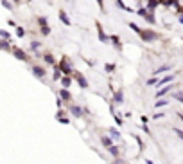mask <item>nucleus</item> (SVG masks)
I'll return each instance as SVG.
<instances>
[{"label":"nucleus","mask_w":183,"mask_h":164,"mask_svg":"<svg viewBox=\"0 0 183 164\" xmlns=\"http://www.w3.org/2000/svg\"><path fill=\"white\" fill-rule=\"evenodd\" d=\"M115 70V65H111V63H106V72H113Z\"/></svg>","instance_id":"obj_25"},{"label":"nucleus","mask_w":183,"mask_h":164,"mask_svg":"<svg viewBox=\"0 0 183 164\" xmlns=\"http://www.w3.org/2000/svg\"><path fill=\"white\" fill-rule=\"evenodd\" d=\"M172 69V65L171 63H165V65H162V67H158V69H154L153 70V76H160V74H167L169 70Z\"/></svg>","instance_id":"obj_2"},{"label":"nucleus","mask_w":183,"mask_h":164,"mask_svg":"<svg viewBox=\"0 0 183 164\" xmlns=\"http://www.w3.org/2000/svg\"><path fill=\"white\" fill-rule=\"evenodd\" d=\"M145 162H147V164H153V161H145Z\"/></svg>","instance_id":"obj_35"},{"label":"nucleus","mask_w":183,"mask_h":164,"mask_svg":"<svg viewBox=\"0 0 183 164\" xmlns=\"http://www.w3.org/2000/svg\"><path fill=\"white\" fill-rule=\"evenodd\" d=\"M45 60L49 61V63H52V61H54V58H52V56H49V54H47V56H45Z\"/></svg>","instance_id":"obj_30"},{"label":"nucleus","mask_w":183,"mask_h":164,"mask_svg":"<svg viewBox=\"0 0 183 164\" xmlns=\"http://www.w3.org/2000/svg\"><path fill=\"white\" fill-rule=\"evenodd\" d=\"M79 85H81V87H84V88H86V87H88V81H86V79H83V78H81V76H79Z\"/></svg>","instance_id":"obj_26"},{"label":"nucleus","mask_w":183,"mask_h":164,"mask_svg":"<svg viewBox=\"0 0 183 164\" xmlns=\"http://www.w3.org/2000/svg\"><path fill=\"white\" fill-rule=\"evenodd\" d=\"M59 20H61V22H63L65 25H72V24H70V18L66 16V13H65V11H59Z\"/></svg>","instance_id":"obj_6"},{"label":"nucleus","mask_w":183,"mask_h":164,"mask_svg":"<svg viewBox=\"0 0 183 164\" xmlns=\"http://www.w3.org/2000/svg\"><path fill=\"white\" fill-rule=\"evenodd\" d=\"M61 83H63V87L66 88V87H70V83H72V81H70V78H63V81H61Z\"/></svg>","instance_id":"obj_21"},{"label":"nucleus","mask_w":183,"mask_h":164,"mask_svg":"<svg viewBox=\"0 0 183 164\" xmlns=\"http://www.w3.org/2000/svg\"><path fill=\"white\" fill-rule=\"evenodd\" d=\"M140 38L144 40V42H154V40H158V33L154 31H149V29H140Z\"/></svg>","instance_id":"obj_1"},{"label":"nucleus","mask_w":183,"mask_h":164,"mask_svg":"<svg viewBox=\"0 0 183 164\" xmlns=\"http://www.w3.org/2000/svg\"><path fill=\"white\" fill-rule=\"evenodd\" d=\"M167 105H169V101H167V99H158L154 106H156V108H162V106H167Z\"/></svg>","instance_id":"obj_12"},{"label":"nucleus","mask_w":183,"mask_h":164,"mask_svg":"<svg viewBox=\"0 0 183 164\" xmlns=\"http://www.w3.org/2000/svg\"><path fill=\"white\" fill-rule=\"evenodd\" d=\"M164 115H165L164 112H158V114H154V115H153V117H154V119H160V117H164Z\"/></svg>","instance_id":"obj_29"},{"label":"nucleus","mask_w":183,"mask_h":164,"mask_svg":"<svg viewBox=\"0 0 183 164\" xmlns=\"http://www.w3.org/2000/svg\"><path fill=\"white\" fill-rule=\"evenodd\" d=\"M103 144L104 146H111V139L110 137H103Z\"/></svg>","instance_id":"obj_24"},{"label":"nucleus","mask_w":183,"mask_h":164,"mask_svg":"<svg viewBox=\"0 0 183 164\" xmlns=\"http://www.w3.org/2000/svg\"><path fill=\"white\" fill-rule=\"evenodd\" d=\"M13 52H15V56H16V58H20V60H29V58H27L25 54H23V51L16 49V47H13Z\"/></svg>","instance_id":"obj_8"},{"label":"nucleus","mask_w":183,"mask_h":164,"mask_svg":"<svg viewBox=\"0 0 183 164\" xmlns=\"http://www.w3.org/2000/svg\"><path fill=\"white\" fill-rule=\"evenodd\" d=\"M115 101H117V103H122V101H124V99H122V92L115 94Z\"/></svg>","instance_id":"obj_22"},{"label":"nucleus","mask_w":183,"mask_h":164,"mask_svg":"<svg viewBox=\"0 0 183 164\" xmlns=\"http://www.w3.org/2000/svg\"><path fill=\"white\" fill-rule=\"evenodd\" d=\"M156 83H158V76H153V78H149V79H147V83H145V85L153 87V85H156Z\"/></svg>","instance_id":"obj_13"},{"label":"nucleus","mask_w":183,"mask_h":164,"mask_svg":"<svg viewBox=\"0 0 183 164\" xmlns=\"http://www.w3.org/2000/svg\"><path fill=\"white\" fill-rule=\"evenodd\" d=\"M127 25H129V27H131V29H133L135 33H140V27H138L137 24H133V22H131V24H127Z\"/></svg>","instance_id":"obj_23"},{"label":"nucleus","mask_w":183,"mask_h":164,"mask_svg":"<svg viewBox=\"0 0 183 164\" xmlns=\"http://www.w3.org/2000/svg\"><path fill=\"white\" fill-rule=\"evenodd\" d=\"M40 25H42V33L43 35H49L50 29H49V25H47V20L45 18H40Z\"/></svg>","instance_id":"obj_5"},{"label":"nucleus","mask_w":183,"mask_h":164,"mask_svg":"<svg viewBox=\"0 0 183 164\" xmlns=\"http://www.w3.org/2000/svg\"><path fill=\"white\" fill-rule=\"evenodd\" d=\"M178 20H180V22L183 24V15H181V13H180V18H178Z\"/></svg>","instance_id":"obj_33"},{"label":"nucleus","mask_w":183,"mask_h":164,"mask_svg":"<svg viewBox=\"0 0 183 164\" xmlns=\"http://www.w3.org/2000/svg\"><path fill=\"white\" fill-rule=\"evenodd\" d=\"M176 76H174V74H167V76H164V78H158V83L156 85H154V87H164V85H167V83H171V81L174 79Z\"/></svg>","instance_id":"obj_3"},{"label":"nucleus","mask_w":183,"mask_h":164,"mask_svg":"<svg viewBox=\"0 0 183 164\" xmlns=\"http://www.w3.org/2000/svg\"><path fill=\"white\" fill-rule=\"evenodd\" d=\"M70 112H72L74 115H77V117H79V115H81V108H79V106H72V108H70Z\"/></svg>","instance_id":"obj_17"},{"label":"nucleus","mask_w":183,"mask_h":164,"mask_svg":"<svg viewBox=\"0 0 183 164\" xmlns=\"http://www.w3.org/2000/svg\"><path fill=\"white\" fill-rule=\"evenodd\" d=\"M156 5H158V0H149V2H147V7H149L151 13H153V9L156 7Z\"/></svg>","instance_id":"obj_10"},{"label":"nucleus","mask_w":183,"mask_h":164,"mask_svg":"<svg viewBox=\"0 0 183 164\" xmlns=\"http://www.w3.org/2000/svg\"><path fill=\"white\" fill-rule=\"evenodd\" d=\"M59 94H61V98H63V99H66V101H68V99L72 98V96H70V92L66 90V88H63V90H61Z\"/></svg>","instance_id":"obj_11"},{"label":"nucleus","mask_w":183,"mask_h":164,"mask_svg":"<svg viewBox=\"0 0 183 164\" xmlns=\"http://www.w3.org/2000/svg\"><path fill=\"white\" fill-rule=\"evenodd\" d=\"M97 4L101 5V9H104V2H103V0H97Z\"/></svg>","instance_id":"obj_32"},{"label":"nucleus","mask_w":183,"mask_h":164,"mask_svg":"<svg viewBox=\"0 0 183 164\" xmlns=\"http://www.w3.org/2000/svg\"><path fill=\"white\" fill-rule=\"evenodd\" d=\"M110 134H111V137H113V139H117V141L120 139V134L117 132V130H113V128H111V130H110Z\"/></svg>","instance_id":"obj_18"},{"label":"nucleus","mask_w":183,"mask_h":164,"mask_svg":"<svg viewBox=\"0 0 183 164\" xmlns=\"http://www.w3.org/2000/svg\"><path fill=\"white\" fill-rule=\"evenodd\" d=\"M110 40H111V42H113L115 45H117V49H120V38H119L117 35H113V36H111Z\"/></svg>","instance_id":"obj_14"},{"label":"nucleus","mask_w":183,"mask_h":164,"mask_svg":"<svg viewBox=\"0 0 183 164\" xmlns=\"http://www.w3.org/2000/svg\"><path fill=\"white\" fill-rule=\"evenodd\" d=\"M16 35H18V36H23V35H25V31L22 29V27H16Z\"/></svg>","instance_id":"obj_27"},{"label":"nucleus","mask_w":183,"mask_h":164,"mask_svg":"<svg viewBox=\"0 0 183 164\" xmlns=\"http://www.w3.org/2000/svg\"><path fill=\"white\" fill-rule=\"evenodd\" d=\"M172 130H174V134H176V135H178V137L183 141V130H181V128H172Z\"/></svg>","instance_id":"obj_19"},{"label":"nucleus","mask_w":183,"mask_h":164,"mask_svg":"<svg viewBox=\"0 0 183 164\" xmlns=\"http://www.w3.org/2000/svg\"><path fill=\"white\" fill-rule=\"evenodd\" d=\"M34 74H36L38 78H43L45 76V70L42 69V67H34Z\"/></svg>","instance_id":"obj_9"},{"label":"nucleus","mask_w":183,"mask_h":164,"mask_svg":"<svg viewBox=\"0 0 183 164\" xmlns=\"http://www.w3.org/2000/svg\"><path fill=\"white\" fill-rule=\"evenodd\" d=\"M0 36H4V38H9V35L5 31H0Z\"/></svg>","instance_id":"obj_31"},{"label":"nucleus","mask_w":183,"mask_h":164,"mask_svg":"<svg viewBox=\"0 0 183 164\" xmlns=\"http://www.w3.org/2000/svg\"><path fill=\"white\" fill-rule=\"evenodd\" d=\"M2 4H4V7H7V9H13V5L7 2V0H2Z\"/></svg>","instance_id":"obj_28"},{"label":"nucleus","mask_w":183,"mask_h":164,"mask_svg":"<svg viewBox=\"0 0 183 164\" xmlns=\"http://www.w3.org/2000/svg\"><path fill=\"white\" fill-rule=\"evenodd\" d=\"M181 94H183V90H181Z\"/></svg>","instance_id":"obj_36"},{"label":"nucleus","mask_w":183,"mask_h":164,"mask_svg":"<svg viewBox=\"0 0 183 164\" xmlns=\"http://www.w3.org/2000/svg\"><path fill=\"white\" fill-rule=\"evenodd\" d=\"M172 83H167V85H164V87H160V90L156 92V98H162V96H167L169 92H171L172 90Z\"/></svg>","instance_id":"obj_4"},{"label":"nucleus","mask_w":183,"mask_h":164,"mask_svg":"<svg viewBox=\"0 0 183 164\" xmlns=\"http://www.w3.org/2000/svg\"><path fill=\"white\" fill-rule=\"evenodd\" d=\"M108 148H110V153H111L113 157H119V148H117V146H108Z\"/></svg>","instance_id":"obj_16"},{"label":"nucleus","mask_w":183,"mask_h":164,"mask_svg":"<svg viewBox=\"0 0 183 164\" xmlns=\"http://www.w3.org/2000/svg\"><path fill=\"white\" fill-rule=\"evenodd\" d=\"M172 98H174L176 101H180V103L183 105V94H181V92H176V94H172Z\"/></svg>","instance_id":"obj_15"},{"label":"nucleus","mask_w":183,"mask_h":164,"mask_svg":"<svg viewBox=\"0 0 183 164\" xmlns=\"http://www.w3.org/2000/svg\"><path fill=\"white\" fill-rule=\"evenodd\" d=\"M97 33H99V38H101V42H108V36L104 35V31H103V25L97 24Z\"/></svg>","instance_id":"obj_7"},{"label":"nucleus","mask_w":183,"mask_h":164,"mask_svg":"<svg viewBox=\"0 0 183 164\" xmlns=\"http://www.w3.org/2000/svg\"><path fill=\"white\" fill-rule=\"evenodd\" d=\"M137 13H138V15H140L142 18H145V16H147V9H144V7H140V9H138Z\"/></svg>","instance_id":"obj_20"},{"label":"nucleus","mask_w":183,"mask_h":164,"mask_svg":"<svg viewBox=\"0 0 183 164\" xmlns=\"http://www.w3.org/2000/svg\"><path fill=\"white\" fill-rule=\"evenodd\" d=\"M178 117L181 119V123H183V114H178Z\"/></svg>","instance_id":"obj_34"}]
</instances>
